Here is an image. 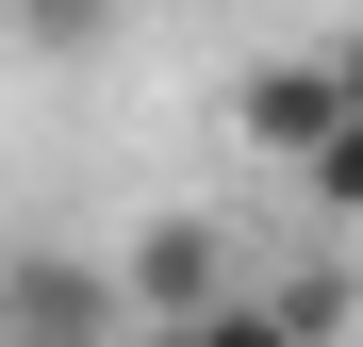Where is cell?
Segmentation results:
<instances>
[{"instance_id": "1", "label": "cell", "mask_w": 363, "mask_h": 347, "mask_svg": "<svg viewBox=\"0 0 363 347\" xmlns=\"http://www.w3.org/2000/svg\"><path fill=\"white\" fill-rule=\"evenodd\" d=\"M0 331H33V347H133V298L83 248H0Z\"/></svg>"}, {"instance_id": "2", "label": "cell", "mask_w": 363, "mask_h": 347, "mask_svg": "<svg viewBox=\"0 0 363 347\" xmlns=\"http://www.w3.org/2000/svg\"><path fill=\"white\" fill-rule=\"evenodd\" d=\"M116 298H133V331L215 314V298H231V248H215V215H149V231H133V265H116Z\"/></svg>"}, {"instance_id": "3", "label": "cell", "mask_w": 363, "mask_h": 347, "mask_svg": "<svg viewBox=\"0 0 363 347\" xmlns=\"http://www.w3.org/2000/svg\"><path fill=\"white\" fill-rule=\"evenodd\" d=\"M231 116H248V149H264V165H297V149L330 133V50H281V67H248V99H231Z\"/></svg>"}, {"instance_id": "4", "label": "cell", "mask_w": 363, "mask_h": 347, "mask_svg": "<svg viewBox=\"0 0 363 347\" xmlns=\"http://www.w3.org/2000/svg\"><path fill=\"white\" fill-rule=\"evenodd\" d=\"M281 182H297V215H330V231L363 215V99H330V133H314V149H297V165H281Z\"/></svg>"}, {"instance_id": "5", "label": "cell", "mask_w": 363, "mask_h": 347, "mask_svg": "<svg viewBox=\"0 0 363 347\" xmlns=\"http://www.w3.org/2000/svg\"><path fill=\"white\" fill-rule=\"evenodd\" d=\"M133 347H297L264 298H215V314H182V331H133Z\"/></svg>"}, {"instance_id": "6", "label": "cell", "mask_w": 363, "mask_h": 347, "mask_svg": "<svg viewBox=\"0 0 363 347\" xmlns=\"http://www.w3.org/2000/svg\"><path fill=\"white\" fill-rule=\"evenodd\" d=\"M264 314H281L297 347H330V331H347V281H330V265H297V281H281V298H264Z\"/></svg>"}, {"instance_id": "7", "label": "cell", "mask_w": 363, "mask_h": 347, "mask_svg": "<svg viewBox=\"0 0 363 347\" xmlns=\"http://www.w3.org/2000/svg\"><path fill=\"white\" fill-rule=\"evenodd\" d=\"M17 17H33V33H67V50H83V33L116 17V0H17Z\"/></svg>"}, {"instance_id": "8", "label": "cell", "mask_w": 363, "mask_h": 347, "mask_svg": "<svg viewBox=\"0 0 363 347\" xmlns=\"http://www.w3.org/2000/svg\"><path fill=\"white\" fill-rule=\"evenodd\" d=\"M330 99H363V17H347V33H330Z\"/></svg>"}, {"instance_id": "9", "label": "cell", "mask_w": 363, "mask_h": 347, "mask_svg": "<svg viewBox=\"0 0 363 347\" xmlns=\"http://www.w3.org/2000/svg\"><path fill=\"white\" fill-rule=\"evenodd\" d=\"M0 347H33V331H0Z\"/></svg>"}]
</instances>
